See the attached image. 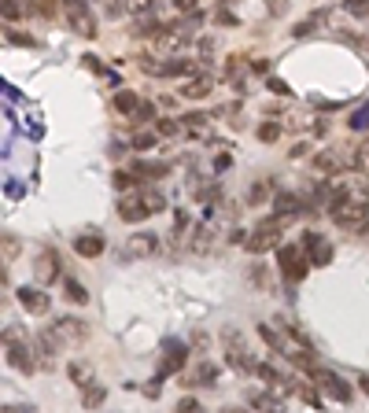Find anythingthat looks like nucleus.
<instances>
[{
	"instance_id": "31",
	"label": "nucleus",
	"mask_w": 369,
	"mask_h": 413,
	"mask_svg": "<svg viewBox=\"0 0 369 413\" xmlns=\"http://www.w3.org/2000/svg\"><path fill=\"white\" fill-rule=\"evenodd\" d=\"M281 137V126L277 122H262L259 126V140H277Z\"/></svg>"
},
{
	"instance_id": "5",
	"label": "nucleus",
	"mask_w": 369,
	"mask_h": 413,
	"mask_svg": "<svg viewBox=\"0 0 369 413\" xmlns=\"http://www.w3.org/2000/svg\"><path fill=\"white\" fill-rule=\"evenodd\" d=\"M63 11H67V23H71V30L78 37L92 41L96 34H100V30H96V15L89 8V0H63Z\"/></svg>"
},
{
	"instance_id": "23",
	"label": "nucleus",
	"mask_w": 369,
	"mask_h": 413,
	"mask_svg": "<svg viewBox=\"0 0 369 413\" xmlns=\"http://www.w3.org/2000/svg\"><path fill=\"white\" fill-rule=\"evenodd\" d=\"M322 23H325V11H317V15H310V19H303V23L292 30V34H296V37H307V34H314Z\"/></svg>"
},
{
	"instance_id": "22",
	"label": "nucleus",
	"mask_w": 369,
	"mask_h": 413,
	"mask_svg": "<svg viewBox=\"0 0 369 413\" xmlns=\"http://www.w3.org/2000/svg\"><path fill=\"white\" fill-rule=\"evenodd\" d=\"M137 104H140V100H137L133 92H126V89H122V92H115V111H119V114H133V111H137Z\"/></svg>"
},
{
	"instance_id": "41",
	"label": "nucleus",
	"mask_w": 369,
	"mask_h": 413,
	"mask_svg": "<svg viewBox=\"0 0 369 413\" xmlns=\"http://www.w3.org/2000/svg\"><path fill=\"white\" fill-rule=\"evenodd\" d=\"M152 144H155L152 133H137V137H133V148H140V152H144V148H152Z\"/></svg>"
},
{
	"instance_id": "46",
	"label": "nucleus",
	"mask_w": 369,
	"mask_h": 413,
	"mask_svg": "<svg viewBox=\"0 0 369 413\" xmlns=\"http://www.w3.org/2000/svg\"><path fill=\"white\" fill-rule=\"evenodd\" d=\"M251 71H259V74H266V71H270V63H266V59H255V63H251Z\"/></svg>"
},
{
	"instance_id": "1",
	"label": "nucleus",
	"mask_w": 369,
	"mask_h": 413,
	"mask_svg": "<svg viewBox=\"0 0 369 413\" xmlns=\"http://www.w3.org/2000/svg\"><path fill=\"white\" fill-rule=\"evenodd\" d=\"M163 207H167V196L159 192V188H137L133 196H126V200L119 203V218L130 222V225H137L144 218H152V214H159Z\"/></svg>"
},
{
	"instance_id": "11",
	"label": "nucleus",
	"mask_w": 369,
	"mask_h": 413,
	"mask_svg": "<svg viewBox=\"0 0 369 413\" xmlns=\"http://www.w3.org/2000/svg\"><path fill=\"white\" fill-rule=\"evenodd\" d=\"M281 273L292 280V285L307 277V258H303V251H299L296 244H284L281 247Z\"/></svg>"
},
{
	"instance_id": "39",
	"label": "nucleus",
	"mask_w": 369,
	"mask_h": 413,
	"mask_svg": "<svg viewBox=\"0 0 369 413\" xmlns=\"http://www.w3.org/2000/svg\"><path fill=\"white\" fill-rule=\"evenodd\" d=\"M174 8H178V11H185V15H192V11L200 8V0H174Z\"/></svg>"
},
{
	"instance_id": "45",
	"label": "nucleus",
	"mask_w": 369,
	"mask_h": 413,
	"mask_svg": "<svg viewBox=\"0 0 369 413\" xmlns=\"http://www.w3.org/2000/svg\"><path fill=\"white\" fill-rule=\"evenodd\" d=\"M0 413H34V406H0Z\"/></svg>"
},
{
	"instance_id": "9",
	"label": "nucleus",
	"mask_w": 369,
	"mask_h": 413,
	"mask_svg": "<svg viewBox=\"0 0 369 413\" xmlns=\"http://www.w3.org/2000/svg\"><path fill=\"white\" fill-rule=\"evenodd\" d=\"M310 380L329 395V399H336V402H351V384H347L344 376H336L332 369H310Z\"/></svg>"
},
{
	"instance_id": "13",
	"label": "nucleus",
	"mask_w": 369,
	"mask_h": 413,
	"mask_svg": "<svg viewBox=\"0 0 369 413\" xmlns=\"http://www.w3.org/2000/svg\"><path fill=\"white\" fill-rule=\"evenodd\" d=\"M34 273H37V285H52V280L59 277V255L52 251V247H48V251H41L37 255V266H34Z\"/></svg>"
},
{
	"instance_id": "2",
	"label": "nucleus",
	"mask_w": 369,
	"mask_h": 413,
	"mask_svg": "<svg viewBox=\"0 0 369 413\" xmlns=\"http://www.w3.org/2000/svg\"><path fill=\"white\" fill-rule=\"evenodd\" d=\"M0 340H4V347H8V366L11 369H19V373H34L37 369V358H34V351H30V343H26L19 325L4 328V336Z\"/></svg>"
},
{
	"instance_id": "27",
	"label": "nucleus",
	"mask_w": 369,
	"mask_h": 413,
	"mask_svg": "<svg viewBox=\"0 0 369 413\" xmlns=\"http://www.w3.org/2000/svg\"><path fill=\"white\" fill-rule=\"evenodd\" d=\"M259 336H262V340H266L270 347H274L277 354H284V343H281V336H277V333H274V328H270V325H259Z\"/></svg>"
},
{
	"instance_id": "38",
	"label": "nucleus",
	"mask_w": 369,
	"mask_h": 413,
	"mask_svg": "<svg viewBox=\"0 0 369 413\" xmlns=\"http://www.w3.org/2000/svg\"><path fill=\"white\" fill-rule=\"evenodd\" d=\"M270 92H277V96H288L292 89H288V81H281V78H270Z\"/></svg>"
},
{
	"instance_id": "7",
	"label": "nucleus",
	"mask_w": 369,
	"mask_h": 413,
	"mask_svg": "<svg viewBox=\"0 0 369 413\" xmlns=\"http://www.w3.org/2000/svg\"><path fill=\"white\" fill-rule=\"evenodd\" d=\"M48 333H52V340L59 343V351H67V347H78V343L89 340L85 321H78V318H56V325H48Z\"/></svg>"
},
{
	"instance_id": "33",
	"label": "nucleus",
	"mask_w": 369,
	"mask_h": 413,
	"mask_svg": "<svg viewBox=\"0 0 369 413\" xmlns=\"http://www.w3.org/2000/svg\"><path fill=\"white\" fill-rule=\"evenodd\" d=\"M133 114H137L133 122H152V119H155V107H152V104H137V111H133Z\"/></svg>"
},
{
	"instance_id": "36",
	"label": "nucleus",
	"mask_w": 369,
	"mask_h": 413,
	"mask_svg": "<svg viewBox=\"0 0 369 413\" xmlns=\"http://www.w3.org/2000/svg\"><path fill=\"white\" fill-rule=\"evenodd\" d=\"M130 185H133V174L119 170V174H115V188H119V192H126V188H130Z\"/></svg>"
},
{
	"instance_id": "8",
	"label": "nucleus",
	"mask_w": 369,
	"mask_h": 413,
	"mask_svg": "<svg viewBox=\"0 0 369 413\" xmlns=\"http://www.w3.org/2000/svg\"><path fill=\"white\" fill-rule=\"evenodd\" d=\"M299 251H303V258H307V266H329L332 262V244L322 233H303Z\"/></svg>"
},
{
	"instance_id": "10",
	"label": "nucleus",
	"mask_w": 369,
	"mask_h": 413,
	"mask_svg": "<svg viewBox=\"0 0 369 413\" xmlns=\"http://www.w3.org/2000/svg\"><path fill=\"white\" fill-rule=\"evenodd\" d=\"M155 251H159V233H152V229L133 233L130 240H126V247H122L126 258H152Z\"/></svg>"
},
{
	"instance_id": "34",
	"label": "nucleus",
	"mask_w": 369,
	"mask_h": 413,
	"mask_svg": "<svg viewBox=\"0 0 369 413\" xmlns=\"http://www.w3.org/2000/svg\"><path fill=\"white\" fill-rule=\"evenodd\" d=\"M111 19H119V15H126V0H107V8H104Z\"/></svg>"
},
{
	"instance_id": "32",
	"label": "nucleus",
	"mask_w": 369,
	"mask_h": 413,
	"mask_svg": "<svg viewBox=\"0 0 369 413\" xmlns=\"http://www.w3.org/2000/svg\"><path fill=\"white\" fill-rule=\"evenodd\" d=\"M159 137H174V133H181V126L178 122H174V119H159Z\"/></svg>"
},
{
	"instance_id": "48",
	"label": "nucleus",
	"mask_w": 369,
	"mask_h": 413,
	"mask_svg": "<svg viewBox=\"0 0 369 413\" xmlns=\"http://www.w3.org/2000/svg\"><path fill=\"white\" fill-rule=\"evenodd\" d=\"M358 384H362V391H365V395H369V373H365V376H362V380H358Z\"/></svg>"
},
{
	"instance_id": "18",
	"label": "nucleus",
	"mask_w": 369,
	"mask_h": 413,
	"mask_svg": "<svg viewBox=\"0 0 369 413\" xmlns=\"http://www.w3.org/2000/svg\"><path fill=\"white\" fill-rule=\"evenodd\" d=\"M170 167L167 162H148V159H133V177H167Z\"/></svg>"
},
{
	"instance_id": "16",
	"label": "nucleus",
	"mask_w": 369,
	"mask_h": 413,
	"mask_svg": "<svg viewBox=\"0 0 369 413\" xmlns=\"http://www.w3.org/2000/svg\"><path fill=\"white\" fill-rule=\"evenodd\" d=\"M104 247H107V240H104L100 233H85V237H78V240H74V251L82 255V258H96V255H104Z\"/></svg>"
},
{
	"instance_id": "30",
	"label": "nucleus",
	"mask_w": 369,
	"mask_h": 413,
	"mask_svg": "<svg viewBox=\"0 0 369 413\" xmlns=\"http://www.w3.org/2000/svg\"><path fill=\"white\" fill-rule=\"evenodd\" d=\"M351 129H369V104L365 107H358L355 114H351V122H347Z\"/></svg>"
},
{
	"instance_id": "43",
	"label": "nucleus",
	"mask_w": 369,
	"mask_h": 413,
	"mask_svg": "<svg viewBox=\"0 0 369 413\" xmlns=\"http://www.w3.org/2000/svg\"><path fill=\"white\" fill-rule=\"evenodd\" d=\"M248 200H251V203H262V200H266V185H255V188L248 192Z\"/></svg>"
},
{
	"instance_id": "14",
	"label": "nucleus",
	"mask_w": 369,
	"mask_h": 413,
	"mask_svg": "<svg viewBox=\"0 0 369 413\" xmlns=\"http://www.w3.org/2000/svg\"><path fill=\"white\" fill-rule=\"evenodd\" d=\"M211 89H214V78L211 74H196V78H188L181 85V96L185 100H203V96H211Z\"/></svg>"
},
{
	"instance_id": "3",
	"label": "nucleus",
	"mask_w": 369,
	"mask_h": 413,
	"mask_svg": "<svg viewBox=\"0 0 369 413\" xmlns=\"http://www.w3.org/2000/svg\"><path fill=\"white\" fill-rule=\"evenodd\" d=\"M222 343H226V366L233 369V373H240V376H251L255 373V361H251V354H248V343H244V336H240V328H222Z\"/></svg>"
},
{
	"instance_id": "20",
	"label": "nucleus",
	"mask_w": 369,
	"mask_h": 413,
	"mask_svg": "<svg viewBox=\"0 0 369 413\" xmlns=\"http://www.w3.org/2000/svg\"><path fill=\"white\" fill-rule=\"evenodd\" d=\"M63 292H67V299H71V303H78V306L89 303L85 285H82V280H74V277H63Z\"/></svg>"
},
{
	"instance_id": "40",
	"label": "nucleus",
	"mask_w": 369,
	"mask_h": 413,
	"mask_svg": "<svg viewBox=\"0 0 369 413\" xmlns=\"http://www.w3.org/2000/svg\"><path fill=\"white\" fill-rule=\"evenodd\" d=\"M200 406H196V399H181L178 406H174V413H196Z\"/></svg>"
},
{
	"instance_id": "12",
	"label": "nucleus",
	"mask_w": 369,
	"mask_h": 413,
	"mask_svg": "<svg viewBox=\"0 0 369 413\" xmlns=\"http://www.w3.org/2000/svg\"><path fill=\"white\" fill-rule=\"evenodd\" d=\"M15 299H19V303H23V310H30V313H48V306H52L48 292H44V288H34V285L19 288V292H15Z\"/></svg>"
},
{
	"instance_id": "24",
	"label": "nucleus",
	"mask_w": 369,
	"mask_h": 413,
	"mask_svg": "<svg viewBox=\"0 0 369 413\" xmlns=\"http://www.w3.org/2000/svg\"><path fill=\"white\" fill-rule=\"evenodd\" d=\"M211 380H218V366H211V361L196 366V373H192V384H211Z\"/></svg>"
},
{
	"instance_id": "17",
	"label": "nucleus",
	"mask_w": 369,
	"mask_h": 413,
	"mask_svg": "<svg viewBox=\"0 0 369 413\" xmlns=\"http://www.w3.org/2000/svg\"><path fill=\"white\" fill-rule=\"evenodd\" d=\"M167 361H163V366H159V380H163V376H170V373H178L181 366H185V343H167Z\"/></svg>"
},
{
	"instance_id": "29",
	"label": "nucleus",
	"mask_w": 369,
	"mask_h": 413,
	"mask_svg": "<svg viewBox=\"0 0 369 413\" xmlns=\"http://www.w3.org/2000/svg\"><path fill=\"white\" fill-rule=\"evenodd\" d=\"M207 247H211V229L200 225L196 229V240H192V251H207Z\"/></svg>"
},
{
	"instance_id": "28",
	"label": "nucleus",
	"mask_w": 369,
	"mask_h": 413,
	"mask_svg": "<svg viewBox=\"0 0 369 413\" xmlns=\"http://www.w3.org/2000/svg\"><path fill=\"white\" fill-rule=\"evenodd\" d=\"M126 11H133V15H152V11H155V0H126Z\"/></svg>"
},
{
	"instance_id": "15",
	"label": "nucleus",
	"mask_w": 369,
	"mask_h": 413,
	"mask_svg": "<svg viewBox=\"0 0 369 413\" xmlns=\"http://www.w3.org/2000/svg\"><path fill=\"white\" fill-rule=\"evenodd\" d=\"M299 210H303V200H299V196H292V192H277V196H274V218L288 222V218H296Z\"/></svg>"
},
{
	"instance_id": "37",
	"label": "nucleus",
	"mask_w": 369,
	"mask_h": 413,
	"mask_svg": "<svg viewBox=\"0 0 369 413\" xmlns=\"http://www.w3.org/2000/svg\"><path fill=\"white\" fill-rule=\"evenodd\" d=\"M248 277H251L259 288H266V285H270V277H266V270H262V266H251V273H248Z\"/></svg>"
},
{
	"instance_id": "21",
	"label": "nucleus",
	"mask_w": 369,
	"mask_h": 413,
	"mask_svg": "<svg viewBox=\"0 0 369 413\" xmlns=\"http://www.w3.org/2000/svg\"><path fill=\"white\" fill-rule=\"evenodd\" d=\"M104 399H107L104 384H89V388H85V395H82V406H85V409H100V406H104Z\"/></svg>"
},
{
	"instance_id": "4",
	"label": "nucleus",
	"mask_w": 369,
	"mask_h": 413,
	"mask_svg": "<svg viewBox=\"0 0 369 413\" xmlns=\"http://www.w3.org/2000/svg\"><path fill=\"white\" fill-rule=\"evenodd\" d=\"M332 222L340 229H365V222H369V200L344 196L340 203H332Z\"/></svg>"
},
{
	"instance_id": "35",
	"label": "nucleus",
	"mask_w": 369,
	"mask_h": 413,
	"mask_svg": "<svg viewBox=\"0 0 369 413\" xmlns=\"http://www.w3.org/2000/svg\"><path fill=\"white\" fill-rule=\"evenodd\" d=\"M347 11H355V15H369V0H344Z\"/></svg>"
},
{
	"instance_id": "6",
	"label": "nucleus",
	"mask_w": 369,
	"mask_h": 413,
	"mask_svg": "<svg viewBox=\"0 0 369 413\" xmlns=\"http://www.w3.org/2000/svg\"><path fill=\"white\" fill-rule=\"evenodd\" d=\"M281 233H284V222L281 218H266L255 225V233L248 237V251L251 255H262L270 247H281Z\"/></svg>"
},
{
	"instance_id": "25",
	"label": "nucleus",
	"mask_w": 369,
	"mask_h": 413,
	"mask_svg": "<svg viewBox=\"0 0 369 413\" xmlns=\"http://www.w3.org/2000/svg\"><path fill=\"white\" fill-rule=\"evenodd\" d=\"M314 167H317V170H325V174H332V170H340V155L322 152V155H314Z\"/></svg>"
},
{
	"instance_id": "44",
	"label": "nucleus",
	"mask_w": 369,
	"mask_h": 413,
	"mask_svg": "<svg viewBox=\"0 0 369 413\" xmlns=\"http://www.w3.org/2000/svg\"><path fill=\"white\" fill-rule=\"evenodd\" d=\"M266 8L274 11V15H284L288 11V0H266Z\"/></svg>"
},
{
	"instance_id": "49",
	"label": "nucleus",
	"mask_w": 369,
	"mask_h": 413,
	"mask_svg": "<svg viewBox=\"0 0 369 413\" xmlns=\"http://www.w3.org/2000/svg\"><path fill=\"white\" fill-rule=\"evenodd\" d=\"M4 280H8V273H4V266H0V285H4Z\"/></svg>"
},
{
	"instance_id": "47",
	"label": "nucleus",
	"mask_w": 369,
	"mask_h": 413,
	"mask_svg": "<svg viewBox=\"0 0 369 413\" xmlns=\"http://www.w3.org/2000/svg\"><path fill=\"white\" fill-rule=\"evenodd\" d=\"M222 413H251V409H244V406H229V409H222Z\"/></svg>"
},
{
	"instance_id": "19",
	"label": "nucleus",
	"mask_w": 369,
	"mask_h": 413,
	"mask_svg": "<svg viewBox=\"0 0 369 413\" xmlns=\"http://www.w3.org/2000/svg\"><path fill=\"white\" fill-rule=\"evenodd\" d=\"M67 373H71V380H74V384L82 388V391H85L89 384H96V380H92V366H85V361H71Z\"/></svg>"
},
{
	"instance_id": "26",
	"label": "nucleus",
	"mask_w": 369,
	"mask_h": 413,
	"mask_svg": "<svg viewBox=\"0 0 369 413\" xmlns=\"http://www.w3.org/2000/svg\"><path fill=\"white\" fill-rule=\"evenodd\" d=\"M19 15H23V4H19V0H0V19L15 23Z\"/></svg>"
},
{
	"instance_id": "42",
	"label": "nucleus",
	"mask_w": 369,
	"mask_h": 413,
	"mask_svg": "<svg viewBox=\"0 0 369 413\" xmlns=\"http://www.w3.org/2000/svg\"><path fill=\"white\" fill-rule=\"evenodd\" d=\"M8 41H11V44H26V48L34 44V37H26V34H15V30H8Z\"/></svg>"
}]
</instances>
